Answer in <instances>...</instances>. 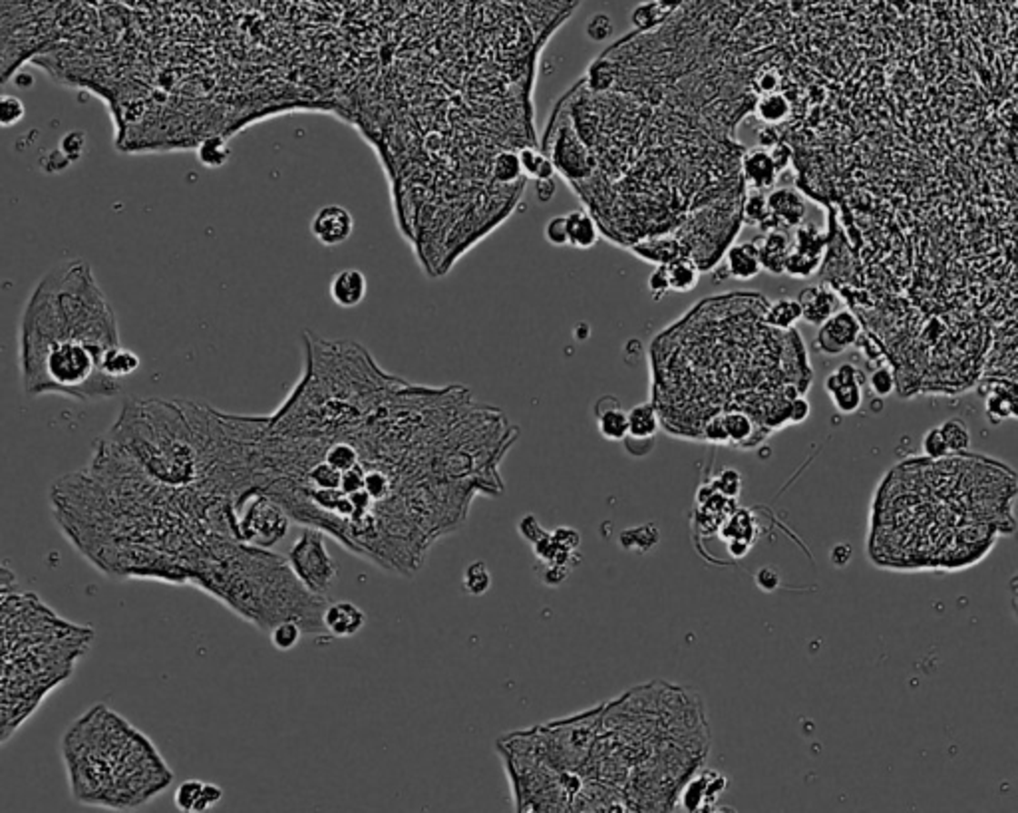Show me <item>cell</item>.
Wrapping results in <instances>:
<instances>
[{
  "mask_svg": "<svg viewBox=\"0 0 1018 813\" xmlns=\"http://www.w3.org/2000/svg\"><path fill=\"white\" fill-rule=\"evenodd\" d=\"M752 513L750 511H736L734 516L726 521V526L722 527L721 535L722 537L731 541H748L752 543L754 539V527H752Z\"/></svg>",
  "mask_w": 1018,
  "mask_h": 813,
  "instance_id": "32",
  "label": "cell"
},
{
  "mask_svg": "<svg viewBox=\"0 0 1018 813\" xmlns=\"http://www.w3.org/2000/svg\"><path fill=\"white\" fill-rule=\"evenodd\" d=\"M798 301L803 313L801 320H806L811 326H821L840 310V296L828 285L806 286L800 291Z\"/></svg>",
  "mask_w": 1018,
  "mask_h": 813,
  "instance_id": "15",
  "label": "cell"
},
{
  "mask_svg": "<svg viewBox=\"0 0 1018 813\" xmlns=\"http://www.w3.org/2000/svg\"><path fill=\"white\" fill-rule=\"evenodd\" d=\"M660 427V416L657 406L652 402L637 404L633 410L629 412V436L630 440L645 442L655 437Z\"/></svg>",
  "mask_w": 1018,
  "mask_h": 813,
  "instance_id": "22",
  "label": "cell"
},
{
  "mask_svg": "<svg viewBox=\"0 0 1018 813\" xmlns=\"http://www.w3.org/2000/svg\"><path fill=\"white\" fill-rule=\"evenodd\" d=\"M667 16H669V13H667V10L660 8L657 0H647V3L639 5L633 10L630 20H633V25L640 32H645V30H652V28H657L659 25H662L664 20H667Z\"/></svg>",
  "mask_w": 1018,
  "mask_h": 813,
  "instance_id": "31",
  "label": "cell"
},
{
  "mask_svg": "<svg viewBox=\"0 0 1018 813\" xmlns=\"http://www.w3.org/2000/svg\"><path fill=\"white\" fill-rule=\"evenodd\" d=\"M223 799V788L217 784H207L201 779H187V782L179 784L174 804L179 811H207L216 808Z\"/></svg>",
  "mask_w": 1018,
  "mask_h": 813,
  "instance_id": "17",
  "label": "cell"
},
{
  "mask_svg": "<svg viewBox=\"0 0 1018 813\" xmlns=\"http://www.w3.org/2000/svg\"><path fill=\"white\" fill-rule=\"evenodd\" d=\"M870 386L872 390L880 396V398H885V396L892 394L895 390V376L893 372L889 370L887 366L877 368L870 374Z\"/></svg>",
  "mask_w": 1018,
  "mask_h": 813,
  "instance_id": "41",
  "label": "cell"
},
{
  "mask_svg": "<svg viewBox=\"0 0 1018 813\" xmlns=\"http://www.w3.org/2000/svg\"><path fill=\"white\" fill-rule=\"evenodd\" d=\"M826 392L832 396L833 406L842 414H853L862 408V382H832L826 378Z\"/></svg>",
  "mask_w": 1018,
  "mask_h": 813,
  "instance_id": "25",
  "label": "cell"
},
{
  "mask_svg": "<svg viewBox=\"0 0 1018 813\" xmlns=\"http://www.w3.org/2000/svg\"><path fill=\"white\" fill-rule=\"evenodd\" d=\"M780 581L781 579H780V573L776 571V567H762L756 575V585L766 593L776 591L780 587Z\"/></svg>",
  "mask_w": 1018,
  "mask_h": 813,
  "instance_id": "43",
  "label": "cell"
},
{
  "mask_svg": "<svg viewBox=\"0 0 1018 813\" xmlns=\"http://www.w3.org/2000/svg\"><path fill=\"white\" fill-rule=\"evenodd\" d=\"M291 521L288 511L259 489H247L235 499V535L253 547L273 549L287 537Z\"/></svg>",
  "mask_w": 1018,
  "mask_h": 813,
  "instance_id": "8",
  "label": "cell"
},
{
  "mask_svg": "<svg viewBox=\"0 0 1018 813\" xmlns=\"http://www.w3.org/2000/svg\"><path fill=\"white\" fill-rule=\"evenodd\" d=\"M327 635L335 638H352L367 627V613L350 601H328L323 613Z\"/></svg>",
  "mask_w": 1018,
  "mask_h": 813,
  "instance_id": "14",
  "label": "cell"
},
{
  "mask_svg": "<svg viewBox=\"0 0 1018 813\" xmlns=\"http://www.w3.org/2000/svg\"><path fill=\"white\" fill-rule=\"evenodd\" d=\"M770 301L731 293L696 303L652 340V404L672 424L694 414L701 432L714 414L741 410L762 430L790 424V406L811 380L798 330L766 323ZM679 424V426H680ZM674 427V432L679 430Z\"/></svg>",
  "mask_w": 1018,
  "mask_h": 813,
  "instance_id": "2",
  "label": "cell"
},
{
  "mask_svg": "<svg viewBox=\"0 0 1018 813\" xmlns=\"http://www.w3.org/2000/svg\"><path fill=\"white\" fill-rule=\"evenodd\" d=\"M533 189H535V196H538V199L541 203H548L555 196V179L533 181Z\"/></svg>",
  "mask_w": 1018,
  "mask_h": 813,
  "instance_id": "46",
  "label": "cell"
},
{
  "mask_svg": "<svg viewBox=\"0 0 1018 813\" xmlns=\"http://www.w3.org/2000/svg\"><path fill=\"white\" fill-rule=\"evenodd\" d=\"M768 206H770V223L764 231L771 229H791L798 227L806 217V201L801 194L791 187H780L768 194Z\"/></svg>",
  "mask_w": 1018,
  "mask_h": 813,
  "instance_id": "13",
  "label": "cell"
},
{
  "mask_svg": "<svg viewBox=\"0 0 1018 813\" xmlns=\"http://www.w3.org/2000/svg\"><path fill=\"white\" fill-rule=\"evenodd\" d=\"M567 229H569V247L575 249H591L601 235L597 219L587 209L567 213Z\"/></svg>",
  "mask_w": 1018,
  "mask_h": 813,
  "instance_id": "21",
  "label": "cell"
},
{
  "mask_svg": "<svg viewBox=\"0 0 1018 813\" xmlns=\"http://www.w3.org/2000/svg\"><path fill=\"white\" fill-rule=\"evenodd\" d=\"M794 247L823 256L828 251V235H823L816 225H798L794 235Z\"/></svg>",
  "mask_w": 1018,
  "mask_h": 813,
  "instance_id": "30",
  "label": "cell"
},
{
  "mask_svg": "<svg viewBox=\"0 0 1018 813\" xmlns=\"http://www.w3.org/2000/svg\"><path fill=\"white\" fill-rule=\"evenodd\" d=\"M762 271L760 253L754 241L732 243L724 253V279L731 276L736 281H752Z\"/></svg>",
  "mask_w": 1018,
  "mask_h": 813,
  "instance_id": "19",
  "label": "cell"
},
{
  "mask_svg": "<svg viewBox=\"0 0 1018 813\" xmlns=\"http://www.w3.org/2000/svg\"><path fill=\"white\" fill-rule=\"evenodd\" d=\"M325 537L327 533L305 526L287 553L297 579L318 597H328L338 581V563L330 555Z\"/></svg>",
  "mask_w": 1018,
  "mask_h": 813,
  "instance_id": "9",
  "label": "cell"
},
{
  "mask_svg": "<svg viewBox=\"0 0 1018 813\" xmlns=\"http://www.w3.org/2000/svg\"><path fill=\"white\" fill-rule=\"evenodd\" d=\"M199 162L207 167H219L229 159V147L223 137L211 136L199 147Z\"/></svg>",
  "mask_w": 1018,
  "mask_h": 813,
  "instance_id": "34",
  "label": "cell"
},
{
  "mask_svg": "<svg viewBox=\"0 0 1018 813\" xmlns=\"http://www.w3.org/2000/svg\"><path fill=\"white\" fill-rule=\"evenodd\" d=\"M60 754L72 798L82 806L137 809L174 782L156 744L106 704L92 706L68 726Z\"/></svg>",
  "mask_w": 1018,
  "mask_h": 813,
  "instance_id": "4",
  "label": "cell"
},
{
  "mask_svg": "<svg viewBox=\"0 0 1018 813\" xmlns=\"http://www.w3.org/2000/svg\"><path fill=\"white\" fill-rule=\"evenodd\" d=\"M13 598L15 605L3 597V708L15 702V708L5 712V742L52 690L66 682L94 637L92 630L58 618L35 595L15 593Z\"/></svg>",
  "mask_w": 1018,
  "mask_h": 813,
  "instance_id": "6",
  "label": "cell"
},
{
  "mask_svg": "<svg viewBox=\"0 0 1018 813\" xmlns=\"http://www.w3.org/2000/svg\"><path fill=\"white\" fill-rule=\"evenodd\" d=\"M1013 587H1018V575L1013 579Z\"/></svg>",
  "mask_w": 1018,
  "mask_h": 813,
  "instance_id": "50",
  "label": "cell"
},
{
  "mask_svg": "<svg viewBox=\"0 0 1018 813\" xmlns=\"http://www.w3.org/2000/svg\"><path fill=\"white\" fill-rule=\"evenodd\" d=\"M921 446H923V452L929 459H945L951 454L945 437H942L941 427H931V430L923 436Z\"/></svg>",
  "mask_w": 1018,
  "mask_h": 813,
  "instance_id": "37",
  "label": "cell"
},
{
  "mask_svg": "<svg viewBox=\"0 0 1018 813\" xmlns=\"http://www.w3.org/2000/svg\"><path fill=\"white\" fill-rule=\"evenodd\" d=\"M742 216H744V225H752V227H758L760 231H764L768 227L771 213L768 206V196L764 191H748L744 199Z\"/></svg>",
  "mask_w": 1018,
  "mask_h": 813,
  "instance_id": "29",
  "label": "cell"
},
{
  "mask_svg": "<svg viewBox=\"0 0 1018 813\" xmlns=\"http://www.w3.org/2000/svg\"><path fill=\"white\" fill-rule=\"evenodd\" d=\"M741 167H742V177H744V184H746L748 191H768V189H771L776 186V181L781 174L774 156H771L770 149H766L762 146L746 149L744 156H742Z\"/></svg>",
  "mask_w": 1018,
  "mask_h": 813,
  "instance_id": "12",
  "label": "cell"
},
{
  "mask_svg": "<svg viewBox=\"0 0 1018 813\" xmlns=\"http://www.w3.org/2000/svg\"><path fill=\"white\" fill-rule=\"evenodd\" d=\"M672 293H689L701 281L702 269L692 259H677L667 265Z\"/></svg>",
  "mask_w": 1018,
  "mask_h": 813,
  "instance_id": "26",
  "label": "cell"
},
{
  "mask_svg": "<svg viewBox=\"0 0 1018 813\" xmlns=\"http://www.w3.org/2000/svg\"><path fill=\"white\" fill-rule=\"evenodd\" d=\"M597 427L605 440L625 442L629 436V412L620 408L615 396H603L595 406Z\"/></svg>",
  "mask_w": 1018,
  "mask_h": 813,
  "instance_id": "20",
  "label": "cell"
},
{
  "mask_svg": "<svg viewBox=\"0 0 1018 813\" xmlns=\"http://www.w3.org/2000/svg\"><path fill=\"white\" fill-rule=\"evenodd\" d=\"M352 231H355L352 213L347 207L335 206V203L320 207L310 219V233L325 247H337V245L347 243Z\"/></svg>",
  "mask_w": 1018,
  "mask_h": 813,
  "instance_id": "11",
  "label": "cell"
},
{
  "mask_svg": "<svg viewBox=\"0 0 1018 813\" xmlns=\"http://www.w3.org/2000/svg\"><path fill=\"white\" fill-rule=\"evenodd\" d=\"M191 585L267 633L285 618H297L307 635H327V597L310 593L287 557L271 549L219 537L203 549Z\"/></svg>",
  "mask_w": 1018,
  "mask_h": 813,
  "instance_id": "5",
  "label": "cell"
},
{
  "mask_svg": "<svg viewBox=\"0 0 1018 813\" xmlns=\"http://www.w3.org/2000/svg\"><path fill=\"white\" fill-rule=\"evenodd\" d=\"M303 374L269 416L267 432L288 437H332L355 430L404 382L384 372L352 340L303 336Z\"/></svg>",
  "mask_w": 1018,
  "mask_h": 813,
  "instance_id": "3",
  "label": "cell"
},
{
  "mask_svg": "<svg viewBox=\"0 0 1018 813\" xmlns=\"http://www.w3.org/2000/svg\"><path fill=\"white\" fill-rule=\"evenodd\" d=\"M307 635L305 627L298 623L297 618H285L281 623H277L271 630H269V638H271V645L278 650V652H288L293 650L298 643H301V638Z\"/></svg>",
  "mask_w": 1018,
  "mask_h": 813,
  "instance_id": "28",
  "label": "cell"
},
{
  "mask_svg": "<svg viewBox=\"0 0 1018 813\" xmlns=\"http://www.w3.org/2000/svg\"><path fill=\"white\" fill-rule=\"evenodd\" d=\"M803 318L801 305L798 298L781 296L771 301L766 308V323L778 330H790L794 328L798 320Z\"/></svg>",
  "mask_w": 1018,
  "mask_h": 813,
  "instance_id": "24",
  "label": "cell"
},
{
  "mask_svg": "<svg viewBox=\"0 0 1018 813\" xmlns=\"http://www.w3.org/2000/svg\"><path fill=\"white\" fill-rule=\"evenodd\" d=\"M850 557H852L850 545L842 543V545H838V547H833V551H832V561H833V565H838V567H843L845 563L850 561Z\"/></svg>",
  "mask_w": 1018,
  "mask_h": 813,
  "instance_id": "47",
  "label": "cell"
},
{
  "mask_svg": "<svg viewBox=\"0 0 1018 813\" xmlns=\"http://www.w3.org/2000/svg\"><path fill=\"white\" fill-rule=\"evenodd\" d=\"M26 105L16 95H3L0 100V124L3 127H13L25 120Z\"/></svg>",
  "mask_w": 1018,
  "mask_h": 813,
  "instance_id": "36",
  "label": "cell"
},
{
  "mask_svg": "<svg viewBox=\"0 0 1018 813\" xmlns=\"http://www.w3.org/2000/svg\"><path fill=\"white\" fill-rule=\"evenodd\" d=\"M328 293L332 303L340 308H357L368 293V279L360 269L347 266L332 276Z\"/></svg>",
  "mask_w": 1018,
  "mask_h": 813,
  "instance_id": "16",
  "label": "cell"
},
{
  "mask_svg": "<svg viewBox=\"0 0 1018 813\" xmlns=\"http://www.w3.org/2000/svg\"><path fill=\"white\" fill-rule=\"evenodd\" d=\"M553 537L557 539V543L561 545V547L569 549V551L577 549V547H579V543H581V537H579V533H577V531H573V529H565V527L557 529V531L553 533Z\"/></svg>",
  "mask_w": 1018,
  "mask_h": 813,
  "instance_id": "45",
  "label": "cell"
},
{
  "mask_svg": "<svg viewBox=\"0 0 1018 813\" xmlns=\"http://www.w3.org/2000/svg\"><path fill=\"white\" fill-rule=\"evenodd\" d=\"M758 253H760V263H762V271L770 273V275H784V266H786V259H788V253L791 249L790 237L784 229H771V231H762L754 239Z\"/></svg>",
  "mask_w": 1018,
  "mask_h": 813,
  "instance_id": "18",
  "label": "cell"
},
{
  "mask_svg": "<svg viewBox=\"0 0 1018 813\" xmlns=\"http://www.w3.org/2000/svg\"><path fill=\"white\" fill-rule=\"evenodd\" d=\"M862 335V325L852 310H838L818 330L816 348L823 355L838 356L852 348Z\"/></svg>",
  "mask_w": 1018,
  "mask_h": 813,
  "instance_id": "10",
  "label": "cell"
},
{
  "mask_svg": "<svg viewBox=\"0 0 1018 813\" xmlns=\"http://www.w3.org/2000/svg\"><path fill=\"white\" fill-rule=\"evenodd\" d=\"M939 427H941L942 437H945V442H947V446H949L952 454H959V452H964V449H969L971 432H969V426L964 424L963 420L949 418L947 422H942Z\"/></svg>",
  "mask_w": 1018,
  "mask_h": 813,
  "instance_id": "33",
  "label": "cell"
},
{
  "mask_svg": "<svg viewBox=\"0 0 1018 813\" xmlns=\"http://www.w3.org/2000/svg\"><path fill=\"white\" fill-rule=\"evenodd\" d=\"M613 35V20L607 15H595L587 23V36L591 40H605Z\"/></svg>",
  "mask_w": 1018,
  "mask_h": 813,
  "instance_id": "42",
  "label": "cell"
},
{
  "mask_svg": "<svg viewBox=\"0 0 1018 813\" xmlns=\"http://www.w3.org/2000/svg\"><path fill=\"white\" fill-rule=\"evenodd\" d=\"M647 288L650 296L655 298V301H662L667 293H670V283H669V271H667V265H657L655 271L650 273L649 281H647Z\"/></svg>",
  "mask_w": 1018,
  "mask_h": 813,
  "instance_id": "40",
  "label": "cell"
},
{
  "mask_svg": "<svg viewBox=\"0 0 1018 813\" xmlns=\"http://www.w3.org/2000/svg\"><path fill=\"white\" fill-rule=\"evenodd\" d=\"M62 535L114 579L191 585L203 549L235 535V499L207 487H169L102 436L82 472L50 491Z\"/></svg>",
  "mask_w": 1018,
  "mask_h": 813,
  "instance_id": "1",
  "label": "cell"
},
{
  "mask_svg": "<svg viewBox=\"0 0 1018 813\" xmlns=\"http://www.w3.org/2000/svg\"><path fill=\"white\" fill-rule=\"evenodd\" d=\"M1013 589H1014V611L1018 615V587H1013Z\"/></svg>",
  "mask_w": 1018,
  "mask_h": 813,
  "instance_id": "49",
  "label": "cell"
},
{
  "mask_svg": "<svg viewBox=\"0 0 1018 813\" xmlns=\"http://www.w3.org/2000/svg\"><path fill=\"white\" fill-rule=\"evenodd\" d=\"M491 585V577L486 563H471L464 573V589L469 595H484Z\"/></svg>",
  "mask_w": 1018,
  "mask_h": 813,
  "instance_id": "35",
  "label": "cell"
},
{
  "mask_svg": "<svg viewBox=\"0 0 1018 813\" xmlns=\"http://www.w3.org/2000/svg\"><path fill=\"white\" fill-rule=\"evenodd\" d=\"M142 366V358H139L134 350L130 348H124L122 345H116L110 346L108 350L104 352V358H102V368L104 372L108 374V376L116 378V380H124L127 376H132Z\"/></svg>",
  "mask_w": 1018,
  "mask_h": 813,
  "instance_id": "23",
  "label": "cell"
},
{
  "mask_svg": "<svg viewBox=\"0 0 1018 813\" xmlns=\"http://www.w3.org/2000/svg\"><path fill=\"white\" fill-rule=\"evenodd\" d=\"M657 3L660 5L662 10H667V13L670 15V13H674V10H677V8L682 5V0H657Z\"/></svg>",
  "mask_w": 1018,
  "mask_h": 813,
  "instance_id": "48",
  "label": "cell"
},
{
  "mask_svg": "<svg viewBox=\"0 0 1018 813\" xmlns=\"http://www.w3.org/2000/svg\"><path fill=\"white\" fill-rule=\"evenodd\" d=\"M543 235H545V239H548V243L555 245V247H565V245H569V229H567V216H555V217H551L548 223H545Z\"/></svg>",
  "mask_w": 1018,
  "mask_h": 813,
  "instance_id": "38",
  "label": "cell"
},
{
  "mask_svg": "<svg viewBox=\"0 0 1018 813\" xmlns=\"http://www.w3.org/2000/svg\"><path fill=\"white\" fill-rule=\"evenodd\" d=\"M714 489L724 497H736L742 491V476L736 469H724V472L714 479Z\"/></svg>",
  "mask_w": 1018,
  "mask_h": 813,
  "instance_id": "39",
  "label": "cell"
},
{
  "mask_svg": "<svg viewBox=\"0 0 1018 813\" xmlns=\"http://www.w3.org/2000/svg\"><path fill=\"white\" fill-rule=\"evenodd\" d=\"M60 340H80L102 350L120 345L112 303L82 259L62 263L42 276L20 316L18 352Z\"/></svg>",
  "mask_w": 1018,
  "mask_h": 813,
  "instance_id": "7",
  "label": "cell"
},
{
  "mask_svg": "<svg viewBox=\"0 0 1018 813\" xmlns=\"http://www.w3.org/2000/svg\"><path fill=\"white\" fill-rule=\"evenodd\" d=\"M821 263H823V256L806 253L791 245L784 266V275L791 276V279H810V276H813L821 269Z\"/></svg>",
  "mask_w": 1018,
  "mask_h": 813,
  "instance_id": "27",
  "label": "cell"
},
{
  "mask_svg": "<svg viewBox=\"0 0 1018 813\" xmlns=\"http://www.w3.org/2000/svg\"><path fill=\"white\" fill-rule=\"evenodd\" d=\"M811 406L806 400V396H798V398L790 406V424H801L810 418Z\"/></svg>",
  "mask_w": 1018,
  "mask_h": 813,
  "instance_id": "44",
  "label": "cell"
}]
</instances>
